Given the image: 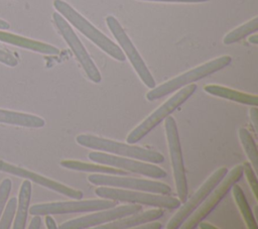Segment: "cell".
<instances>
[{"label":"cell","instance_id":"14","mask_svg":"<svg viewBox=\"0 0 258 229\" xmlns=\"http://www.w3.org/2000/svg\"><path fill=\"white\" fill-rule=\"evenodd\" d=\"M139 211H141V206L139 204H127V205H122L115 208L112 207V208L101 210L100 212H96L80 218L69 220L60 224L58 228L59 229H86V228L96 227V226L129 216Z\"/></svg>","mask_w":258,"mask_h":229},{"label":"cell","instance_id":"23","mask_svg":"<svg viewBox=\"0 0 258 229\" xmlns=\"http://www.w3.org/2000/svg\"><path fill=\"white\" fill-rule=\"evenodd\" d=\"M258 29V17H254L253 19L247 21L246 23L240 25L239 27L233 29L228 34L224 36L223 42L225 44H232L241 40L242 38L250 35L253 32H256Z\"/></svg>","mask_w":258,"mask_h":229},{"label":"cell","instance_id":"15","mask_svg":"<svg viewBox=\"0 0 258 229\" xmlns=\"http://www.w3.org/2000/svg\"><path fill=\"white\" fill-rule=\"evenodd\" d=\"M0 171L7 173L10 175L19 177V178H24L26 180H29L30 182H33L37 185L45 187L49 190H52L56 193H59L63 196H67V197L75 199V200L83 198V192L80 190L73 189L71 187H68V186L61 184V183H58L56 181H53V180L45 178L41 175H38L34 171H31V170L25 169L23 167L8 163L2 159H0Z\"/></svg>","mask_w":258,"mask_h":229},{"label":"cell","instance_id":"19","mask_svg":"<svg viewBox=\"0 0 258 229\" xmlns=\"http://www.w3.org/2000/svg\"><path fill=\"white\" fill-rule=\"evenodd\" d=\"M0 123L29 128H40L45 124L44 120L39 116L4 109H0Z\"/></svg>","mask_w":258,"mask_h":229},{"label":"cell","instance_id":"1","mask_svg":"<svg viewBox=\"0 0 258 229\" xmlns=\"http://www.w3.org/2000/svg\"><path fill=\"white\" fill-rule=\"evenodd\" d=\"M53 7L66 20H68L74 27H76L80 32H82L87 38H89L111 58L119 62L125 61L126 58L122 49L83 15H81L76 9H74L69 3L63 0H54Z\"/></svg>","mask_w":258,"mask_h":229},{"label":"cell","instance_id":"6","mask_svg":"<svg viewBox=\"0 0 258 229\" xmlns=\"http://www.w3.org/2000/svg\"><path fill=\"white\" fill-rule=\"evenodd\" d=\"M242 175V164L236 165L229 173H227L223 180L213 189V191L208 195L204 202L190 214V216L182 223L180 227L183 229L197 228L199 223L202 222L227 195L231 187L241 179Z\"/></svg>","mask_w":258,"mask_h":229},{"label":"cell","instance_id":"12","mask_svg":"<svg viewBox=\"0 0 258 229\" xmlns=\"http://www.w3.org/2000/svg\"><path fill=\"white\" fill-rule=\"evenodd\" d=\"M228 173L227 167L222 166L215 170L206 181L205 183L196 191V193L186 200L181 207H179L178 211L174 214V216L169 220L166 228L167 229H177L180 228L182 223L190 216V214L204 202V200L208 197V195L213 191V189L223 180V178Z\"/></svg>","mask_w":258,"mask_h":229},{"label":"cell","instance_id":"2","mask_svg":"<svg viewBox=\"0 0 258 229\" xmlns=\"http://www.w3.org/2000/svg\"><path fill=\"white\" fill-rule=\"evenodd\" d=\"M76 141L84 147L105 151L107 153L116 154L119 156L131 157L150 163H161L164 160L163 154L155 150L136 146L130 143H123L116 140L99 137L93 134H79L76 137Z\"/></svg>","mask_w":258,"mask_h":229},{"label":"cell","instance_id":"8","mask_svg":"<svg viewBox=\"0 0 258 229\" xmlns=\"http://www.w3.org/2000/svg\"><path fill=\"white\" fill-rule=\"evenodd\" d=\"M116 202L111 199L102 200H81L77 201H64V202H52L35 204L29 208L31 215L45 216V215H56V214H69V213H82V212H93L100 211L108 208L115 207Z\"/></svg>","mask_w":258,"mask_h":229},{"label":"cell","instance_id":"7","mask_svg":"<svg viewBox=\"0 0 258 229\" xmlns=\"http://www.w3.org/2000/svg\"><path fill=\"white\" fill-rule=\"evenodd\" d=\"M164 127L178 199L181 203H184L187 199V181L183 164L178 130L174 118L170 115L166 117Z\"/></svg>","mask_w":258,"mask_h":229},{"label":"cell","instance_id":"10","mask_svg":"<svg viewBox=\"0 0 258 229\" xmlns=\"http://www.w3.org/2000/svg\"><path fill=\"white\" fill-rule=\"evenodd\" d=\"M106 23H107L110 31L112 32V34L118 41L119 45L123 49L122 51H124L125 54L127 55L129 62L131 63L132 67L134 68L135 72L137 73V75L139 76V78L141 79L143 84L146 85V87H148L150 89L154 88L155 81H154L151 73L149 72L147 66L145 65V62L139 54L137 48L134 46V44L132 43L131 39L129 38V36L125 32V30L123 29V27L121 26L119 21L114 16L109 15L106 17Z\"/></svg>","mask_w":258,"mask_h":229},{"label":"cell","instance_id":"5","mask_svg":"<svg viewBox=\"0 0 258 229\" xmlns=\"http://www.w3.org/2000/svg\"><path fill=\"white\" fill-rule=\"evenodd\" d=\"M95 194L100 198L111 199L120 202H125L128 204H142L152 207L166 208V209H177L180 207L181 202L174 197H169L168 195H160L149 192L142 191H130L121 188L105 187L101 186L96 189Z\"/></svg>","mask_w":258,"mask_h":229},{"label":"cell","instance_id":"31","mask_svg":"<svg viewBox=\"0 0 258 229\" xmlns=\"http://www.w3.org/2000/svg\"><path fill=\"white\" fill-rule=\"evenodd\" d=\"M250 119H251V121L253 123L254 128L256 129L257 128V119H258V109H257V106H253L250 109Z\"/></svg>","mask_w":258,"mask_h":229},{"label":"cell","instance_id":"28","mask_svg":"<svg viewBox=\"0 0 258 229\" xmlns=\"http://www.w3.org/2000/svg\"><path fill=\"white\" fill-rule=\"evenodd\" d=\"M0 63L8 67H16L18 65V60L11 52L0 48Z\"/></svg>","mask_w":258,"mask_h":229},{"label":"cell","instance_id":"32","mask_svg":"<svg viewBox=\"0 0 258 229\" xmlns=\"http://www.w3.org/2000/svg\"><path fill=\"white\" fill-rule=\"evenodd\" d=\"M41 226V219L38 215H34V217L31 219L30 224L28 226L29 229H39Z\"/></svg>","mask_w":258,"mask_h":229},{"label":"cell","instance_id":"26","mask_svg":"<svg viewBox=\"0 0 258 229\" xmlns=\"http://www.w3.org/2000/svg\"><path fill=\"white\" fill-rule=\"evenodd\" d=\"M242 166H243V174L245 175L248 181V184L250 185V188L255 196V199H258V181H257V177L254 171V168L248 161L243 162Z\"/></svg>","mask_w":258,"mask_h":229},{"label":"cell","instance_id":"17","mask_svg":"<svg viewBox=\"0 0 258 229\" xmlns=\"http://www.w3.org/2000/svg\"><path fill=\"white\" fill-rule=\"evenodd\" d=\"M0 41L9 43L15 46H19L22 48H26L35 52H39V53H44L49 55H55L59 53L58 48H56L51 44L33 40V39L20 36L17 34H13L10 32H6L1 29H0Z\"/></svg>","mask_w":258,"mask_h":229},{"label":"cell","instance_id":"4","mask_svg":"<svg viewBox=\"0 0 258 229\" xmlns=\"http://www.w3.org/2000/svg\"><path fill=\"white\" fill-rule=\"evenodd\" d=\"M197 90L196 84H189L182 87L177 93L167 99L162 105L155 109L150 115H148L141 123H139L126 137L127 143L133 144L147 135L153 128H155L161 121L173 113L180 105H182Z\"/></svg>","mask_w":258,"mask_h":229},{"label":"cell","instance_id":"20","mask_svg":"<svg viewBox=\"0 0 258 229\" xmlns=\"http://www.w3.org/2000/svg\"><path fill=\"white\" fill-rule=\"evenodd\" d=\"M31 198V182L25 180L20 187L18 194V206L14 217L13 229H24L26 226L27 214Z\"/></svg>","mask_w":258,"mask_h":229},{"label":"cell","instance_id":"24","mask_svg":"<svg viewBox=\"0 0 258 229\" xmlns=\"http://www.w3.org/2000/svg\"><path fill=\"white\" fill-rule=\"evenodd\" d=\"M239 138L241 144L251 162V165L254 169H257L258 166V149L255 140L253 139L251 133L244 127H241L238 130Z\"/></svg>","mask_w":258,"mask_h":229},{"label":"cell","instance_id":"16","mask_svg":"<svg viewBox=\"0 0 258 229\" xmlns=\"http://www.w3.org/2000/svg\"><path fill=\"white\" fill-rule=\"evenodd\" d=\"M163 210L159 207L157 209L147 210L142 213H134L129 216L117 219L112 222H108L99 226H96V229H128L135 228L144 223H148L150 221H154L159 219L163 215Z\"/></svg>","mask_w":258,"mask_h":229},{"label":"cell","instance_id":"33","mask_svg":"<svg viewBox=\"0 0 258 229\" xmlns=\"http://www.w3.org/2000/svg\"><path fill=\"white\" fill-rule=\"evenodd\" d=\"M45 224H46V227L48 229H56L57 228L55 221L49 215H45Z\"/></svg>","mask_w":258,"mask_h":229},{"label":"cell","instance_id":"22","mask_svg":"<svg viewBox=\"0 0 258 229\" xmlns=\"http://www.w3.org/2000/svg\"><path fill=\"white\" fill-rule=\"evenodd\" d=\"M232 189V193L235 199V202L240 210V213L247 225V227L249 229H257L258 225L257 222L255 220V216L253 215L250 206L248 204V201L241 189V187L239 185H237L236 183L231 187Z\"/></svg>","mask_w":258,"mask_h":229},{"label":"cell","instance_id":"30","mask_svg":"<svg viewBox=\"0 0 258 229\" xmlns=\"http://www.w3.org/2000/svg\"><path fill=\"white\" fill-rule=\"evenodd\" d=\"M141 1H154V2H174V3H201L210 0H141Z\"/></svg>","mask_w":258,"mask_h":229},{"label":"cell","instance_id":"9","mask_svg":"<svg viewBox=\"0 0 258 229\" xmlns=\"http://www.w3.org/2000/svg\"><path fill=\"white\" fill-rule=\"evenodd\" d=\"M52 18L59 33L61 34V36L63 37V39L70 46V48L72 49V51L74 52L75 56L81 64L88 78L94 83H100L102 80V77L98 68L94 64L89 52L83 45L82 41L80 40L76 32L73 30L70 23L58 12H54L52 14Z\"/></svg>","mask_w":258,"mask_h":229},{"label":"cell","instance_id":"29","mask_svg":"<svg viewBox=\"0 0 258 229\" xmlns=\"http://www.w3.org/2000/svg\"><path fill=\"white\" fill-rule=\"evenodd\" d=\"M135 228L136 229H160V228H162V225L158 222L150 221V222H148V224L144 223V224H141L139 226H136Z\"/></svg>","mask_w":258,"mask_h":229},{"label":"cell","instance_id":"36","mask_svg":"<svg viewBox=\"0 0 258 229\" xmlns=\"http://www.w3.org/2000/svg\"><path fill=\"white\" fill-rule=\"evenodd\" d=\"M249 41H250L251 43H253V44H257V43H258V35H257V34H254V35L250 36Z\"/></svg>","mask_w":258,"mask_h":229},{"label":"cell","instance_id":"11","mask_svg":"<svg viewBox=\"0 0 258 229\" xmlns=\"http://www.w3.org/2000/svg\"><path fill=\"white\" fill-rule=\"evenodd\" d=\"M88 181L96 186H105L113 188H121L127 190H135L142 192H149L160 195H169L171 188L166 184L160 182H154L144 179H135L127 177H118L117 175H91L88 177Z\"/></svg>","mask_w":258,"mask_h":229},{"label":"cell","instance_id":"25","mask_svg":"<svg viewBox=\"0 0 258 229\" xmlns=\"http://www.w3.org/2000/svg\"><path fill=\"white\" fill-rule=\"evenodd\" d=\"M16 208H17V199L12 198L8 201L4 212L1 214V219H0V229H9L12 224V220L15 217L16 213Z\"/></svg>","mask_w":258,"mask_h":229},{"label":"cell","instance_id":"27","mask_svg":"<svg viewBox=\"0 0 258 229\" xmlns=\"http://www.w3.org/2000/svg\"><path fill=\"white\" fill-rule=\"evenodd\" d=\"M11 188H12V182L9 179L3 180L2 183L0 184V217L6 205L9 194L11 192Z\"/></svg>","mask_w":258,"mask_h":229},{"label":"cell","instance_id":"13","mask_svg":"<svg viewBox=\"0 0 258 229\" xmlns=\"http://www.w3.org/2000/svg\"><path fill=\"white\" fill-rule=\"evenodd\" d=\"M89 158L101 164L115 166L118 168L126 169L127 171L140 174L153 179H161L167 176L163 168L154 165L153 163H148L139 159L134 160L131 157H122L107 152L92 151L89 153Z\"/></svg>","mask_w":258,"mask_h":229},{"label":"cell","instance_id":"35","mask_svg":"<svg viewBox=\"0 0 258 229\" xmlns=\"http://www.w3.org/2000/svg\"><path fill=\"white\" fill-rule=\"evenodd\" d=\"M10 25L7 21L3 20V19H0V29L1 30H6V29H9Z\"/></svg>","mask_w":258,"mask_h":229},{"label":"cell","instance_id":"3","mask_svg":"<svg viewBox=\"0 0 258 229\" xmlns=\"http://www.w3.org/2000/svg\"><path fill=\"white\" fill-rule=\"evenodd\" d=\"M232 62V58L230 55H222L220 58L209 61L201 66H198L179 76H176L169 81L152 88L147 94L146 99L148 101H154L160 99L161 97L167 96L182 87H185L189 84H192L203 78H206L224 68L229 66Z\"/></svg>","mask_w":258,"mask_h":229},{"label":"cell","instance_id":"21","mask_svg":"<svg viewBox=\"0 0 258 229\" xmlns=\"http://www.w3.org/2000/svg\"><path fill=\"white\" fill-rule=\"evenodd\" d=\"M60 165L68 169L80 170V171H92L97 174H107V175H117V176H126L128 174L127 170L122 168H118L111 165L106 164H95V163H88L83 162L80 160H73V159H64L60 161Z\"/></svg>","mask_w":258,"mask_h":229},{"label":"cell","instance_id":"18","mask_svg":"<svg viewBox=\"0 0 258 229\" xmlns=\"http://www.w3.org/2000/svg\"><path fill=\"white\" fill-rule=\"evenodd\" d=\"M205 92L220 97L224 99H228L237 103H241L244 105L257 106L258 105V97L257 95L243 93L237 90H233L221 85H206L204 87Z\"/></svg>","mask_w":258,"mask_h":229},{"label":"cell","instance_id":"34","mask_svg":"<svg viewBox=\"0 0 258 229\" xmlns=\"http://www.w3.org/2000/svg\"><path fill=\"white\" fill-rule=\"evenodd\" d=\"M202 229H217L216 226L210 224V223H205V222H200L198 225Z\"/></svg>","mask_w":258,"mask_h":229}]
</instances>
